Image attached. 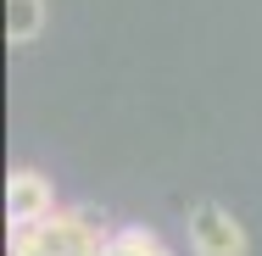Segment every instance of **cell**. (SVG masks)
<instances>
[{
  "instance_id": "1",
  "label": "cell",
  "mask_w": 262,
  "mask_h": 256,
  "mask_svg": "<svg viewBox=\"0 0 262 256\" xmlns=\"http://www.w3.org/2000/svg\"><path fill=\"white\" fill-rule=\"evenodd\" d=\"M190 245L195 256H246V228L234 223V212H223L217 201L190 206Z\"/></svg>"
},
{
  "instance_id": "2",
  "label": "cell",
  "mask_w": 262,
  "mask_h": 256,
  "mask_svg": "<svg viewBox=\"0 0 262 256\" xmlns=\"http://www.w3.org/2000/svg\"><path fill=\"white\" fill-rule=\"evenodd\" d=\"M56 212V190L45 173H34V167H17L11 178H6V217L11 223H39V217H51Z\"/></svg>"
},
{
  "instance_id": "3",
  "label": "cell",
  "mask_w": 262,
  "mask_h": 256,
  "mask_svg": "<svg viewBox=\"0 0 262 256\" xmlns=\"http://www.w3.org/2000/svg\"><path fill=\"white\" fill-rule=\"evenodd\" d=\"M39 28H45V0H6V39L11 45H28Z\"/></svg>"
},
{
  "instance_id": "4",
  "label": "cell",
  "mask_w": 262,
  "mask_h": 256,
  "mask_svg": "<svg viewBox=\"0 0 262 256\" xmlns=\"http://www.w3.org/2000/svg\"><path fill=\"white\" fill-rule=\"evenodd\" d=\"M106 256H173V251L162 245V234H151V228H112Z\"/></svg>"
}]
</instances>
